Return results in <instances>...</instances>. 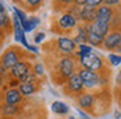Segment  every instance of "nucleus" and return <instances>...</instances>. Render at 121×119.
Listing matches in <instances>:
<instances>
[{
  "label": "nucleus",
  "instance_id": "nucleus-1",
  "mask_svg": "<svg viewBox=\"0 0 121 119\" xmlns=\"http://www.w3.org/2000/svg\"><path fill=\"white\" fill-rule=\"evenodd\" d=\"M64 92L66 95L70 97H76L78 98L82 93L85 92V85H83V80L81 79L78 72H76L74 75H72L68 80H66L65 85H64Z\"/></svg>",
  "mask_w": 121,
  "mask_h": 119
},
{
  "label": "nucleus",
  "instance_id": "nucleus-2",
  "mask_svg": "<svg viewBox=\"0 0 121 119\" xmlns=\"http://www.w3.org/2000/svg\"><path fill=\"white\" fill-rule=\"evenodd\" d=\"M22 55H24V52L20 47L11 46L9 48H7V51H4L3 55L0 56V66L5 67L7 69H11L18 62H21Z\"/></svg>",
  "mask_w": 121,
  "mask_h": 119
},
{
  "label": "nucleus",
  "instance_id": "nucleus-3",
  "mask_svg": "<svg viewBox=\"0 0 121 119\" xmlns=\"http://www.w3.org/2000/svg\"><path fill=\"white\" fill-rule=\"evenodd\" d=\"M79 67L86 68L92 72H100L104 68V63L100 56L95 55V54H90V55H81L78 58Z\"/></svg>",
  "mask_w": 121,
  "mask_h": 119
},
{
  "label": "nucleus",
  "instance_id": "nucleus-4",
  "mask_svg": "<svg viewBox=\"0 0 121 119\" xmlns=\"http://www.w3.org/2000/svg\"><path fill=\"white\" fill-rule=\"evenodd\" d=\"M59 73H60L61 79L64 82H66V80L76 73V59L72 56H64L59 62Z\"/></svg>",
  "mask_w": 121,
  "mask_h": 119
},
{
  "label": "nucleus",
  "instance_id": "nucleus-5",
  "mask_svg": "<svg viewBox=\"0 0 121 119\" xmlns=\"http://www.w3.org/2000/svg\"><path fill=\"white\" fill-rule=\"evenodd\" d=\"M77 72L79 73L81 79L83 80L85 89H94V88L99 86V73L98 72L89 71V69L82 68V67H79Z\"/></svg>",
  "mask_w": 121,
  "mask_h": 119
},
{
  "label": "nucleus",
  "instance_id": "nucleus-6",
  "mask_svg": "<svg viewBox=\"0 0 121 119\" xmlns=\"http://www.w3.org/2000/svg\"><path fill=\"white\" fill-rule=\"evenodd\" d=\"M95 100H96V95L92 92H83L78 98H77V103L81 109L86 111H91L95 106Z\"/></svg>",
  "mask_w": 121,
  "mask_h": 119
},
{
  "label": "nucleus",
  "instance_id": "nucleus-7",
  "mask_svg": "<svg viewBox=\"0 0 121 119\" xmlns=\"http://www.w3.org/2000/svg\"><path fill=\"white\" fill-rule=\"evenodd\" d=\"M30 71H31V69H30V63L29 62L21 60V62H18L16 66H13L11 69H9V75L16 80H21L22 77H24L25 75H27Z\"/></svg>",
  "mask_w": 121,
  "mask_h": 119
},
{
  "label": "nucleus",
  "instance_id": "nucleus-8",
  "mask_svg": "<svg viewBox=\"0 0 121 119\" xmlns=\"http://www.w3.org/2000/svg\"><path fill=\"white\" fill-rule=\"evenodd\" d=\"M121 41V32H109L104 37L103 41V48L108 51H115Z\"/></svg>",
  "mask_w": 121,
  "mask_h": 119
},
{
  "label": "nucleus",
  "instance_id": "nucleus-9",
  "mask_svg": "<svg viewBox=\"0 0 121 119\" xmlns=\"http://www.w3.org/2000/svg\"><path fill=\"white\" fill-rule=\"evenodd\" d=\"M77 22L78 21L76 20V17L72 13H69V12L61 14V17L57 20L59 28L63 29V30H69V32H70L72 29H74V28H77Z\"/></svg>",
  "mask_w": 121,
  "mask_h": 119
},
{
  "label": "nucleus",
  "instance_id": "nucleus-10",
  "mask_svg": "<svg viewBox=\"0 0 121 119\" xmlns=\"http://www.w3.org/2000/svg\"><path fill=\"white\" fill-rule=\"evenodd\" d=\"M109 29L111 28H109V24H108V22H102V21H98V20H95L92 24L89 25L90 32L96 34V35H99V37H103V38L109 33Z\"/></svg>",
  "mask_w": 121,
  "mask_h": 119
},
{
  "label": "nucleus",
  "instance_id": "nucleus-11",
  "mask_svg": "<svg viewBox=\"0 0 121 119\" xmlns=\"http://www.w3.org/2000/svg\"><path fill=\"white\" fill-rule=\"evenodd\" d=\"M96 20V8L91 7L89 4L83 5L81 8V21H83V24H92Z\"/></svg>",
  "mask_w": 121,
  "mask_h": 119
},
{
  "label": "nucleus",
  "instance_id": "nucleus-12",
  "mask_svg": "<svg viewBox=\"0 0 121 119\" xmlns=\"http://www.w3.org/2000/svg\"><path fill=\"white\" fill-rule=\"evenodd\" d=\"M57 47H59V50H61L63 52H65V54H72V52L76 51L77 43L69 37H59Z\"/></svg>",
  "mask_w": 121,
  "mask_h": 119
},
{
  "label": "nucleus",
  "instance_id": "nucleus-13",
  "mask_svg": "<svg viewBox=\"0 0 121 119\" xmlns=\"http://www.w3.org/2000/svg\"><path fill=\"white\" fill-rule=\"evenodd\" d=\"M113 9L111 7H107V5H100L96 8V20L98 21H102V22H108L109 24L111 20H112V16H113Z\"/></svg>",
  "mask_w": 121,
  "mask_h": 119
},
{
  "label": "nucleus",
  "instance_id": "nucleus-14",
  "mask_svg": "<svg viewBox=\"0 0 121 119\" xmlns=\"http://www.w3.org/2000/svg\"><path fill=\"white\" fill-rule=\"evenodd\" d=\"M22 94L18 90V88H11L9 90H7L5 93V105L9 106H16L18 102H21Z\"/></svg>",
  "mask_w": 121,
  "mask_h": 119
},
{
  "label": "nucleus",
  "instance_id": "nucleus-15",
  "mask_svg": "<svg viewBox=\"0 0 121 119\" xmlns=\"http://www.w3.org/2000/svg\"><path fill=\"white\" fill-rule=\"evenodd\" d=\"M87 34H89V25L82 24L77 26V35L72 39L76 43L81 45V43H87Z\"/></svg>",
  "mask_w": 121,
  "mask_h": 119
},
{
  "label": "nucleus",
  "instance_id": "nucleus-16",
  "mask_svg": "<svg viewBox=\"0 0 121 119\" xmlns=\"http://www.w3.org/2000/svg\"><path fill=\"white\" fill-rule=\"evenodd\" d=\"M51 109H52V111L55 114H57V115H65V114L69 113V106L66 105V103L61 102V101H55V102L52 103V106H51Z\"/></svg>",
  "mask_w": 121,
  "mask_h": 119
},
{
  "label": "nucleus",
  "instance_id": "nucleus-17",
  "mask_svg": "<svg viewBox=\"0 0 121 119\" xmlns=\"http://www.w3.org/2000/svg\"><path fill=\"white\" fill-rule=\"evenodd\" d=\"M37 89L38 86L35 84H31V82H20L18 85V90L21 92L22 95H30L33 93H35Z\"/></svg>",
  "mask_w": 121,
  "mask_h": 119
},
{
  "label": "nucleus",
  "instance_id": "nucleus-18",
  "mask_svg": "<svg viewBox=\"0 0 121 119\" xmlns=\"http://www.w3.org/2000/svg\"><path fill=\"white\" fill-rule=\"evenodd\" d=\"M103 41L104 38L99 37V35L94 34L89 30V34H87V43H89L91 47H103Z\"/></svg>",
  "mask_w": 121,
  "mask_h": 119
},
{
  "label": "nucleus",
  "instance_id": "nucleus-19",
  "mask_svg": "<svg viewBox=\"0 0 121 119\" xmlns=\"http://www.w3.org/2000/svg\"><path fill=\"white\" fill-rule=\"evenodd\" d=\"M109 28L113 32H121V13L115 12L112 16V20L109 22Z\"/></svg>",
  "mask_w": 121,
  "mask_h": 119
},
{
  "label": "nucleus",
  "instance_id": "nucleus-20",
  "mask_svg": "<svg viewBox=\"0 0 121 119\" xmlns=\"http://www.w3.org/2000/svg\"><path fill=\"white\" fill-rule=\"evenodd\" d=\"M39 22H40V20L38 17H30V19H27L26 25L22 29H24V32H31V30H34L39 25Z\"/></svg>",
  "mask_w": 121,
  "mask_h": 119
},
{
  "label": "nucleus",
  "instance_id": "nucleus-21",
  "mask_svg": "<svg viewBox=\"0 0 121 119\" xmlns=\"http://www.w3.org/2000/svg\"><path fill=\"white\" fill-rule=\"evenodd\" d=\"M90 54H92V47L90 45H87V43H81V45H78V51L76 52V55L81 56V55H90Z\"/></svg>",
  "mask_w": 121,
  "mask_h": 119
},
{
  "label": "nucleus",
  "instance_id": "nucleus-22",
  "mask_svg": "<svg viewBox=\"0 0 121 119\" xmlns=\"http://www.w3.org/2000/svg\"><path fill=\"white\" fill-rule=\"evenodd\" d=\"M0 28H11V20H9L7 12L0 13Z\"/></svg>",
  "mask_w": 121,
  "mask_h": 119
},
{
  "label": "nucleus",
  "instance_id": "nucleus-23",
  "mask_svg": "<svg viewBox=\"0 0 121 119\" xmlns=\"http://www.w3.org/2000/svg\"><path fill=\"white\" fill-rule=\"evenodd\" d=\"M14 13L17 14V17H18L20 22H21V26L24 28L25 25H26V22H27V17H26V14H25L24 12L21 11V9H18V8H14Z\"/></svg>",
  "mask_w": 121,
  "mask_h": 119
},
{
  "label": "nucleus",
  "instance_id": "nucleus-24",
  "mask_svg": "<svg viewBox=\"0 0 121 119\" xmlns=\"http://www.w3.org/2000/svg\"><path fill=\"white\" fill-rule=\"evenodd\" d=\"M108 59H109V63L112 66H118L121 63V55H118V54H109Z\"/></svg>",
  "mask_w": 121,
  "mask_h": 119
},
{
  "label": "nucleus",
  "instance_id": "nucleus-25",
  "mask_svg": "<svg viewBox=\"0 0 121 119\" xmlns=\"http://www.w3.org/2000/svg\"><path fill=\"white\" fill-rule=\"evenodd\" d=\"M34 73L37 75V76H42L43 73H44V69H43V66L40 63H37L34 66Z\"/></svg>",
  "mask_w": 121,
  "mask_h": 119
},
{
  "label": "nucleus",
  "instance_id": "nucleus-26",
  "mask_svg": "<svg viewBox=\"0 0 121 119\" xmlns=\"http://www.w3.org/2000/svg\"><path fill=\"white\" fill-rule=\"evenodd\" d=\"M103 1H104V0H89V1H87V4H89V5H91V7L98 8V7L103 5Z\"/></svg>",
  "mask_w": 121,
  "mask_h": 119
},
{
  "label": "nucleus",
  "instance_id": "nucleus-27",
  "mask_svg": "<svg viewBox=\"0 0 121 119\" xmlns=\"http://www.w3.org/2000/svg\"><path fill=\"white\" fill-rule=\"evenodd\" d=\"M44 38H46L44 33H38V34H35V37H34V42L35 43H40Z\"/></svg>",
  "mask_w": 121,
  "mask_h": 119
},
{
  "label": "nucleus",
  "instance_id": "nucleus-28",
  "mask_svg": "<svg viewBox=\"0 0 121 119\" xmlns=\"http://www.w3.org/2000/svg\"><path fill=\"white\" fill-rule=\"evenodd\" d=\"M118 3H120V0H104V1H103V4H104V5L111 7V8H112L113 5H117Z\"/></svg>",
  "mask_w": 121,
  "mask_h": 119
},
{
  "label": "nucleus",
  "instance_id": "nucleus-29",
  "mask_svg": "<svg viewBox=\"0 0 121 119\" xmlns=\"http://www.w3.org/2000/svg\"><path fill=\"white\" fill-rule=\"evenodd\" d=\"M26 3L29 7H31V8H35V7H38L40 3H42V0H26Z\"/></svg>",
  "mask_w": 121,
  "mask_h": 119
},
{
  "label": "nucleus",
  "instance_id": "nucleus-30",
  "mask_svg": "<svg viewBox=\"0 0 121 119\" xmlns=\"http://www.w3.org/2000/svg\"><path fill=\"white\" fill-rule=\"evenodd\" d=\"M115 95H116V100H117V102H118V105L121 106V88H116L115 89Z\"/></svg>",
  "mask_w": 121,
  "mask_h": 119
},
{
  "label": "nucleus",
  "instance_id": "nucleus-31",
  "mask_svg": "<svg viewBox=\"0 0 121 119\" xmlns=\"http://www.w3.org/2000/svg\"><path fill=\"white\" fill-rule=\"evenodd\" d=\"M16 111V106H9V105H5L4 106V113L7 114H12Z\"/></svg>",
  "mask_w": 121,
  "mask_h": 119
},
{
  "label": "nucleus",
  "instance_id": "nucleus-32",
  "mask_svg": "<svg viewBox=\"0 0 121 119\" xmlns=\"http://www.w3.org/2000/svg\"><path fill=\"white\" fill-rule=\"evenodd\" d=\"M87 1H89V0H73L74 5H77V7H83V5H86Z\"/></svg>",
  "mask_w": 121,
  "mask_h": 119
},
{
  "label": "nucleus",
  "instance_id": "nucleus-33",
  "mask_svg": "<svg viewBox=\"0 0 121 119\" xmlns=\"http://www.w3.org/2000/svg\"><path fill=\"white\" fill-rule=\"evenodd\" d=\"M116 85H117L118 88H121V71L117 73V76H116Z\"/></svg>",
  "mask_w": 121,
  "mask_h": 119
},
{
  "label": "nucleus",
  "instance_id": "nucleus-34",
  "mask_svg": "<svg viewBox=\"0 0 121 119\" xmlns=\"http://www.w3.org/2000/svg\"><path fill=\"white\" fill-rule=\"evenodd\" d=\"M7 73H8V69H7L5 67L0 66V76H5Z\"/></svg>",
  "mask_w": 121,
  "mask_h": 119
},
{
  "label": "nucleus",
  "instance_id": "nucleus-35",
  "mask_svg": "<svg viewBox=\"0 0 121 119\" xmlns=\"http://www.w3.org/2000/svg\"><path fill=\"white\" fill-rule=\"evenodd\" d=\"M27 50L33 51V52H38V47H35V46H31V45H29V47H27Z\"/></svg>",
  "mask_w": 121,
  "mask_h": 119
},
{
  "label": "nucleus",
  "instance_id": "nucleus-36",
  "mask_svg": "<svg viewBox=\"0 0 121 119\" xmlns=\"http://www.w3.org/2000/svg\"><path fill=\"white\" fill-rule=\"evenodd\" d=\"M57 1H60V3H64V4H66V5H68V4H74V3H73V0H57Z\"/></svg>",
  "mask_w": 121,
  "mask_h": 119
},
{
  "label": "nucleus",
  "instance_id": "nucleus-37",
  "mask_svg": "<svg viewBox=\"0 0 121 119\" xmlns=\"http://www.w3.org/2000/svg\"><path fill=\"white\" fill-rule=\"evenodd\" d=\"M116 52H117L118 54V55H120V54H121V41H120V43H118V46H117V47H116Z\"/></svg>",
  "mask_w": 121,
  "mask_h": 119
},
{
  "label": "nucleus",
  "instance_id": "nucleus-38",
  "mask_svg": "<svg viewBox=\"0 0 121 119\" xmlns=\"http://www.w3.org/2000/svg\"><path fill=\"white\" fill-rule=\"evenodd\" d=\"M5 12V7H4V4L0 1V13H4Z\"/></svg>",
  "mask_w": 121,
  "mask_h": 119
},
{
  "label": "nucleus",
  "instance_id": "nucleus-39",
  "mask_svg": "<svg viewBox=\"0 0 121 119\" xmlns=\"http://www.w3.org/2000/svg\"><path fill=\"white\" fill-rule=\"evenodd\" d=\"M3 82H4V79H3V76H0V88L3 86Z\"/></svg>",
  "mask_w": 121,
  "mask_h": 119
},
{
  "label": "nucleus",
  "instance_id": "nucleus-40",
  "mask_svg": "<svg viewBox=\"0 0 121 119\" xmlns=\"http://www.w3.org/2000/svg\"><path fill=\"white\" fill-rule=\"evenodd\" d=\"M115 114H116V115H115V118H116V119H118V118L121 116V115H120V111H116Z\"/></svg>",
  "mask_w": 121,
  "mask_h": 119
},
{
  "label": "nucleus",
  "instance_id": "nucleus-41",
  "mask_svg": "<svg viewBox=\"0 0 121 119\" xmlns=\"http://www.w3.org/2000/svg\"><path fill=\"white\" fill-rule=\"evenodd\" d=\"M3 38V33H1V29H0V39Z\"/></svg>",
  "mask_w": 121,
  "mask_h": 119
},
{
  "label": "nucleus",
  "instance_id": "nucleus-42",
  "mask_svg": "<svg viewBox=\"0 0 121 119\" xmlns=\"http://www.w3.org/2000/svg\"><path fill=\"white\" fill-rule=\"evenodd\" d=\"M69 119H74V118H73V116H70V118H69Z\"/></svg>",
  "mask_w": 121,
  "mask_h": 119
}]
</instances>
